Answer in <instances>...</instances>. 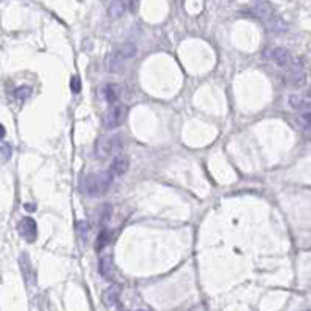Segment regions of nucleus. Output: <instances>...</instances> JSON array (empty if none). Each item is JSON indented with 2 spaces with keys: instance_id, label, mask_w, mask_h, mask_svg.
Here are the masks:
<instances>
[{
  "instance_id": "obj_21",
  "label": "nucleus",
  "mask_w": 311,
  "mask_h": 311,
  "mask_svg": "<svg viewBox=\"0 0 311 311\" xmlns=\"http://www.w3.org/2000/svg\"><path fill=\"white\" fill-rule=\"evenodd\" d=\"M70 89H72L74 94H78L81 91V80L77 75H74L72 78H70Z\"/></svg>"
},
{
  "instance_id": "obj_19",
  "label": "nucleus",
  "mask_w": 311,
  "mask_h": 311,
  "mask_svg": "<svg viewBox=\"0 0 311 311\" xmlns=\"http://www.w3.org/2000/svg\"><path fill=\"white\" fill-rule=\"evenodd\" d=\"M32 92H33L32 86H27V84H22V86H19V88L14 89V97H16L19 102H25L27 98L32 95Z\"/></svg>"
},
{
  "instance_id": "obj_10",
  "label": "nucleus",
  "mask_w": 311,
  "mask_h": 311,
  "mask_svg": "<svg viewBox=\"0 0 311 311\" xmlns=\"http://www.w3.org/2000/svg\"><path fill=\"white\" fill-rule=\"evenodd\" d=\"M121 299V286L119 285H111L108 286L103 294H102V300L105 303V306L108 308H113V306H116L118 302Z\"/></svg>"
},
{
  "instance_id": "obj_22",
  "label": "nucleus",
  "mask_w": 311,
  "mask_h": 311,
  "mask_svg": "<svg viewBox=\"0 0 311 311\" xmlns=\"http://www.w3.org/2000/svg\"><path fill=\"white\" fill-rule=\"evenodd\" d=\"M302 122L305 124L306 129H311V111L302 113Z\"/></svg>"
},
{
  "instance_id": "obj_14",
  "label": "nucleus",
  "mask_w": 311,
  "mask_h": 311,
  "mask_svg": "<svg viewBox=\"0 0 311 311\" xmlns=\"http://www.w3.org/2000/svg\"><path fill=\"white\" fill-rule=\"evenodd\" d=\"M266 25H267V30L272 32V33H277V35L285 33V32L288 30L286 22H285L283 19L277 18V16L272 18V19H269V21H266Z\"/></svg>"
},
{
  "instance_id": "obj_1",
  "label": "nucleus",
  "mask_w": 311,
  "mask_h": 311,
  "mask_svg": "<svg viewBox=\"0 0 311 311\" xmlns=\"http://www.w3.org/2000/svg\"><path fill=\"white\" fill-rule=\"evenodd\" d=\"M113 177L107 172H95V174H89L83 178L81 181V189L92 195V197H98L108 191L110 185H111Z\"/></svg>"
},
{
  "instance_id": "obj_24",
  "label": "nucleus",
  "mask_w": 311,
  "mask_h": 311,
  "mask_svg": "<svg viewBox=\"0 0 311 311\" xmlns=\"http://www.w3.org/2000/svg\"><path fill=\"white\" fill-rule=\"evenodd\" d=\"M5 135H7V130H5V127L0 124V141H2L4 138H5Z\"/></svg>"
},
{
  "instance_id": "obj_6",
  "label": "nucleus",
  "mask_w": 311,
  "mask_h": 311,
  "mask_svg": "<svg viewBox=\"0 0 311 311\" xmlns=\"http://www.w3.org/2000/svg\"><path fill=\"white\" fill-rule=\"evenodd\" d=\"M266 56L272 63H275L278 67H285V69H288L292 64V61H294L291 53L285 47H274V49H271L269 52L266 53Z\"/></svg>"
},
{
  "instance_id": "obj_12",
  "label": "nucleus",
  "mask_w": 311,
  "mask_h": 311,
  "mask_svg": "<svg viewBox=\"0 0 311 311\" xmlns=\"http://www.w3.org/2000/svg\"><path fill=\"white\" fill-rule=\"evenodd\" d=\"M288 103H289L295 111H300V113L311 111V102H308L306 98H303L302 95H297V94H291V95L288 97Z\"/></svg>"
},
{
  "instance_id": "obj_18",
  "label": "nucleus",
  "mask_w": 311,
  "mask_h": 311,
  "mask_svg": "<svg viewBox=\"0 0 311 311\" xmlns=\"http://www.w3.org/2000/svg\"><path fill=\"white\" fill-rule=\"evenodd\" d=\"M108 243H110V230L103 229L100 233H98V236H97V239H95V250L100 252L102 249L107 247Z\"/></svg>"
},
{
  "instance_id": "obj_25",
  "label": "nucleus",
  "mask_w": 311,
  "mask_h": 311,
  "mask_svg": "<svg viewBox=\"0 0 311 311\" xmlns=\"http://www.w3.org/2000/svg\"><path fill=\"white\" fill-rule=\"evenodd\" d=\"M130 10L135 13V10H136V0H130Z\"/></svg>"
},
{
  "instance_id": "obj_2",
  "label": "nucleus",
  "mask_w": 311,
  "mask_h": 311,
  "mask_svg": "<svg viewBox=\"0 0 311 311\" xmlns=\"http://www.w3.org/2000/svg\"><path fill=\"white\" fill-rule=\"evenodd\" d=\"M125 116H127V108H125V105H122V103H115V105H111V107L107 110L105 116H103V125L107 127L108 130L116 129V127H119V125L125 121Z\"/></svg>"
},
{
  "instance_id": "obj_5",
  "label": "nucleus",
  "mask_w": 311,
  "mask_h": 311,
  "mask_svg": "<svg viewBox=\"0 0 311 311\" xmlns=\"http://www.w3.org/2000/svg\"><path fill=\"white\" fill-rule=\"evenodd\" d=\"M252 11L257 18L263 19L264 22L275 18V7L269 2V0H253Z\"/></svg>"
},
{
  "instance_id": "obj_11",
  "label": "nucleus",
  "mask_w": 311,
  "mask_h": 311,
  "mask_svg": "<svg viewBox=\"0 0 311 311\" xmlns=\"http://www.w3.org/2000/svg\"><path fill=\"white\" fill-rule=\"evenodd\" d=\"M98 272L105 280H113L115 278V264H113V258L110 255L102 257L98 261Z\"/></svg>"
},
{
  "instance_id": "obj_16",
  "label": "nucleus",
  "mask_w": 311,
  "mask_h": 311,
  "mask_svg": "<svg viewBox=\"0 0 311 311\" xmlns=\"http://www.w3.org/2000/svg\"><path fill=\"white\" fill-rule=\"evenodd\" d=\"M103 97L110 105H115L119 98V86L115 83H108L103 89Z\"/></svg>"
},
{
  "instance_id": "obj_9",
  "label": "nucleus",
  "mask_w": 311,
  "mask_h": 311,
  "mask_svg": "<svg viewBox=\"0 0 311 311\" xmlns=\"http://www.w3.org/2000/svg\"><path fill=\"white\" fill-rule=\"evenodd\" d=\"M130 167V161L127 157H116L115 160H113V163L110 164V169H108V174L116 178V177H122L124 174H127V171H129Z\"/></svg>"
},
{
  "instance_id": "obj_20",
  "label": "nucleus",
  "mask_w": 311,
  "mask_h": 311,
  "mask_svg": "<svg viewBox=\"0 0 311 311\" xmlns=\"http://www.w3.org/2000/svg\"><path fill=\"white\" fill-rule=\"evenodd\" d=\"M75 229H77V233L81 238H86V235L89 233V224L86 221H80V222L75 224Z\"/></svg>"
},
{
  "instance_id": "obj_17",
  "label": "nucleus",
  "mask_w": 311,
  "mask_h": 311,
  "mask_svg": "<svg viewBox=\"0 0 311 311\" xmlns=\"http://www.w3.org/2000/svg\"><path fill=\"white\" fill-rule=\"evenodd\" d=\"M125 10H127V5H125L124 0H113L110 8H108V14H110V18L118 19L125 13Z\"/></svg>"
},
{
  "instance_id": "obj_3",
  "label": "nucleus",
  "mask_w": 311,
  "mask_h": 311,
  "mask_svg": "<svg viewBox=\"0 0 311 311\" xmlns=\"http://www.w3.org/2000/svg\"><path fill=\"white\" fill-rule=\"evenodd\" d=\"M116 143L118 138L115 136H100L95 141L94 147V155L97 160H107L110 155L116 150Z\"/></svg>"
},
{
  "instance_id": "obj_4",
  "label": "nucleus",
  "mask_w": 311,
  "mask_h": 311,
  "mask_svg": "<svg viewBox=\"0 0 311 311\" xmlns=\"http://www.w3.org/2000/svg\"><path fill=\"white\" fill-rule=\"evenodd\" d=\"M18 232L27 243H33L38 238V225L36 221L30 216H25L18 224Z\"/></svg>"
},
{
  "instance_id": "obj_8",
  "label": "nucleus",
  "mask_w": 311,
  "mask_h": 311,
  "mask_svg": "<svg viewBox=\"0 0 311 311\" xmlns=\"http://www.w3.org/2000/svg\"><path fill=\"white\" fill-rule=\"evenodd\" d=\"M19 266H21V272H22V277L25 280L27 285H35L36 281V272L33 269V264L30 261V257H28V253L22 252L19 255Z\"/></svg>"
},
{
  "instance_id": "obj_23",
  "label": "nucleus",
  "mask_w": 311,
  "mask_h": 311,
  "mask_svg": "<svg viewBox=\"0 0 311 311\" xmlns=\"http://www.w3.org/2000/svg\"><path fill=\"white\" fill-rule=\"evenodd\" d=\"M105 208H107V211H103V208H102V219H100L102 224H107V221L110 219V215H111V205H105Z\"/></svg>"
},
{
  "instance_id": "obj_7",
  "label": "nucleus",
  "mask_w": 311,
  "mask_h": 311,
  "mask_svg": "<svg viewBox=\"0 0 311 311\" xmlns=\"http://www.w3.org/2000/svg\"><path fill=\"white\" fill-rule=\"evenodd\" d=\"M286 70H288L286 78H288V81L292 84V86H295V88L303 86L305 81H306V74H305V70H303L300 63H297V61L294 60L292 64Z\"/></svg>"
},
{
  "instance_id": "obj_13",
  "label": "nucleus",
  "mask_w": 311,
  "mask_h": 311,
  "mask_svg": "<svg viewBox=\"0 0 311 311\" xmlns=\"http://www.w3.org/2000/svg\"><path fill=\"white\" fill-rule=\"evenodd\" d=\"M115 53L119 55L122 60H130L136 55V46L130 41H125L122 44H119L116 49H115Z\"/></svg>"
},
{
  "instance_id": "obj_15",
  "label": "nucleus",
  "mask_w": 311,
  "mask_h": 311,
  "mask_svg": "<svg viewBox=\"0 0 311 311\" xmlns=\"http://www.w3.org/2000/svg\"><path fill=\"white\" fill-rule=\"evenodd\" d=\"M124 63H125V60H122L119 55H116L115 52H113L110 55V58H108V70H110V72H113V74H119V72H122L124 67H125Z\"/></svg>"
}]
</instances>
